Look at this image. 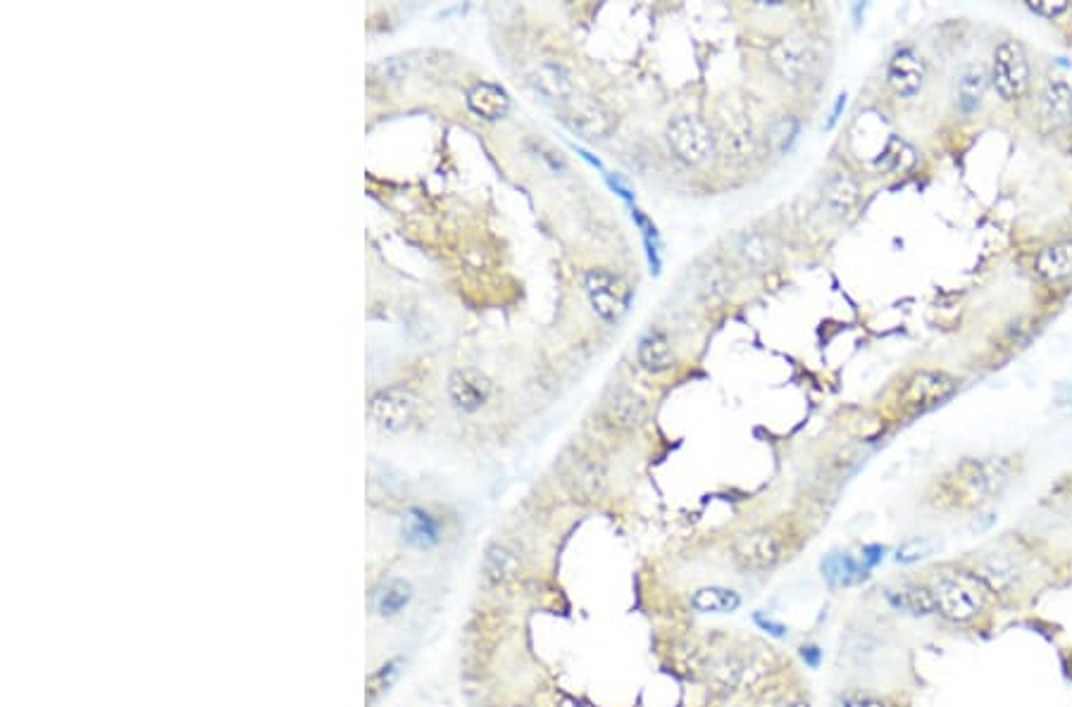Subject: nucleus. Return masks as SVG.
Here are the masks:
<instances>
[{"mask_svg": "<svg viewBox=\"0 0 1072 707\" xmlns=\"http://www.w3.org/2000/svg\"><path fill=\"white\" fill-rule=\"evenodd\" d=\"M565 484L579 503H594V500H598L603 493H606V486H608L606 467H603L598 460L589 458V455H577V458L567 465Z\"/></svg>", "mask_w": 1072, "mask_h": 707, "instance_id": "nucleus-11", "label": "nucleus"}, {"mask_svg": "<svg viewBox=\"0 0 1072 707\" xmlns=\"http://www.w3.org/2000/svg\"><path fill=\"white\" fill-rule=\"evenodd\" d=\"M734 560L751 572H765L782 560V538L770 529H753L739 534L732 543Z\"/></svg>", "mask_w": 1072, "mask_h": 707, "instance_id": "nucleus-8", "label": "nucleus"}, {"mask_svg": "<svg viewBox=\"0 0 1072 707\" xmlns=\"http://www.w3.org/2000/svg\"><path fill=\"white\" fill-rule=\"evenodd\" d=\"M822 574L832 586H851L865 577V572H860L858 562L851 555H830L827 560H822Z\"/></svg>", "mask_w": 1072, "mask_h": 707, "instance_id": "nucleus-29", "label": "nucleus"}, {"mask_svg": "<svg viewBox=\"0 0 1072 707\" xmlns=\"http://www.w3.org/2000/svg\"><path fill=\"white\" fill-rule=\"evenodd\" d=\"M1034 269H1037L1039 277L1051 281V284L1072 277V241L1056 243V246L1039 250L1037 260H1034Z\"/></svg>", "mask_w": 1072, "mask_h": 707, "instance_id": "nucleus-22", "label": "nucleus"}, {"mask_svg": "<svg viewBox=\"0 0 1072 707\" xmlns=\"http://www.w3.org/2000/svg\"><path fill=\"white\" fill-rule=\"evenodd\" d=\"M925 60L913 48H899L887 65V84L903 100L918 98L925 89Z\"/></svg>", "mask_w": 1072, "mask_h": 707, "instance_id": "nucleus-9", "label": "nucleus"}, {"mask_svg": "<svg viewBox=\"0 0 1072 707\" xmlns=\"http://www.w3.org/2000/svg\"><path fill=\"white\" fill-rule=\"evenodd\" d=\"M417 415V396L405 386H389L370 400V419L386 434H398Z\"/></svg>", "mask_w": 1072, "mask_h": 707, "instance_id": "nucleus-5", "label": "nucleus"}, {"mask_svg": "<svg viewBox=\"0 0 1072 707\" xmlns=\"http://www.w3.org/2000/svg\"><path fill=\"white\" fill-rule=\"evenodd\" d=\"M934 596H937V610L941 617H946L949 622H970L980 610V600L956 579H941L939 586L934 588Z\"/></svg>", "mask_w": 1072, "mask_h": 707, "instance_id": "nucleus-15", "label": "nucleus"}, {"mask_svg": "<svg viewBox=\"0 0 1072 707\" xmlns=\"http://www.w3.org/2000/svg\"><path fill=\"white\" fill-rule=\"evenodd\" d=\"M529 84L541 98L551 100V103H572L575 100V79L560 62H544V65L536 67Z\"/></svg>", "mask_w": 1072, "mask_h": 707, "instance_id": "nucleus-14", "label": "nucleus"}, {"mask_svg": "<svg viewBox=\"0 0 1072 707\" xmlns=\"http://www.w3.org/2000/svg\"><path fill=\"white\" fill-rule=\"evenodd\" d=\"M753 619H756V624H758V627H760V629H765V631H768V634H770V636H777V638L787 636V627H782V624L772 622V619H765L763 615H756V617H753Z\"/></svg>", "mask_w": 1072, "mask_h": 707, "instance_id": "nucleus-35", "label": "nucleus"}, {"mask_svg": "<svg viewBox=\"0 0 1072 707\" xmlns=\"http://www.w3.org/2000/svg\"><path fill=\"white\" fill-rule=\"evenodd\" d=\"M889 598L896 608L908 610L915 617H927L937 612V596H934V591H930L927 586H911L906 588V591H901L899 596L889 593Z\"/></svg>", "mask_w": 1072, "mask_h": 707, "instance_id": "nucleus-28", "label": "nucleus"}, {"mask_svg": "<svg viewBox=\"0 0 1072 707\" xmlns=\"http://www.w3.org/2000/svg\"><path fill=\"white\" fill-rule=\"evenodd\" d=\"M413 598V586L405 579H389L375 596V608L382 617H394L401 612Z\"/></svg>", "mask_w": 1072, "mask_h": 707, "instance_id": "nucleus-26", "label": "nucleus"}, {"mask_svg": "<svg viewBox=\"0 0 1072 707\" xmlns=\"http://www.w3.org/2000/svg\"><path fill=\"white\" fill-rule=\"evenodd\" d=\"M749 674V665L739 658H722L718 665L710 669V688L713 693L727 696V693L737 691V688L746 681Z\"/></svg>", "mask_w": 1072, "mask_h": 707, "instance_id": "nucleus-25", "label": "nucleus"}, {"mask_svg": "<svg viewBox=\"0 0 1072 707\" xmlns=\"http://www.w3.org/2000/svg\"><path fill=\"white\" fill-rule=\"evenodd\" d=\"M956 391V381H953L946 372H937V369H922L915 372L911 379L906 381V386L901 389L899 403L903 410L908 412H925L934 408V405L949 400Z\"/></svg>", "mask_w": 1072, "mask_h": 707, "instance_id": "nucleus-6", "label": "nucleus"}, {"mask_svg": "<svg viewBox=\"0 0 1072 707\" xmlns=\"http://www.w3.org/2000/svg\"><path fill=\"white\" fill-rule=\"evenodd\" d=\"M820 203L822 210H825L827 217H832V220L849 217L860 203L858 179L849 172H834L832 177L825 181V186H822Z\"/></svg>", "mask_w": 1072, "mask_h": 707, "instance_id": "nucleus-13", "label": "nucleus"}, {"mask_svg": "<svg viewBox=\"0 0 1072 707\" xmlns=\"http://www.w3.org/2000/svg\"><path fill=\"white\" fill-rule=\"evenodd\" d=\"M637 360L651 374H663L675 367V348H672L668 334L660 329L646 331L639 341Z\"/></svg>", "mask_w": 1072, "mask_h": 707, "instance_id": "nucleus-19", "label": "nucleus"}, {"mask_svg": "<svg viewBox=\"0 0 1072 707\" xmlns=\"http://www.w3.org/2000/svg\"><path fill=\"white\" fill-rule=\"evenodd\" d=\"M465 100L472 115H477L479 120H486V122L503 120V117L510 112L508 93L503 91L501 86L486 84V81H479V84L472 86V89L467 91Z\"/></svg>", "mask_w": 1072, "mask_h": 707, "instance_id": "nucleus-17", "label": "nucleus"}, {"mask_svg": "<svg viewBox=\"0 0 1072 707\" xmlns=\"http://www.w3.org/2000/svg\"><path fill=\"white\" fill-rule=\"evenodd\" d=\"M584 293L596 317L603 322H617L627 315L632 305V286L622 274L606 267H594L584 272Z\"/></svg>", "mask_w": 1072, "mask_h": 707, "instance_id": "nucleus-1", "label": "nucleus"}, {"mask_svg": "<svg viewBox=\"0 0 1072 707\" xmlns=\"http://www.w3.org/2000/svg\"><path fill=\"white\" fill-rule=\"evenodd\" d=\"M606 419L620 431H634L641 427L646 417V400L639 396L637 391L627 389V386H617L606 400Z\"/></svg>", "mask_w": 1072, "mask_h": 707, "instance_id": "nucleus-16", "label": "nucleus"}, {"mask_svg": "<svg viewBox=\"0 0 1072 707\" xmlns=\"http://www.w3.org/2000/svg\"><path fill=\"white\" fill-rule=\"evenodd\" d=\"M839 707H887L882 700L868 698V696H849L839 703Z\"/></svg>", "mask_w": 1072, "mask_h": 707, "instance_id": "nucleus-34", "label": "nucleus"}, {"mask_svg": "<svg viewBox=\"0 0 1072 707\" xmlns=\"http://www.w3.org/2000/svg\"><path fill=\"white\" fill-rule=\"evenodd\" d=\"M484 569H486V577L494 581V584H503V581L513 579L515 574L520 572V562H517V558L510 553L508 548L491 546L489 550H486Z\"/></svg>", "mask_w": 1072, "mask_h": 707, "instance_id": "nucleus-30", "label": "nucleus"}, {"mask_svg": "<svg viewBox=\"0 0 1072 707\" xmlns=\"http://www.w3.org/2000/svg\"><path fill=\"white\" fill-rule=\"evenodd\" d=\"M1070 155H1072V150H1070Z\"/></svg>", "mask_w": 1072, "mask_h": 707, "instance_id": "nucleus-39", "label": "nucleus"}, {"mask_svg": "<svg viewBox=\"0 0 1072 707\" xmlns=\"http://www.w3.org/2000/svg\"><path fill=\"white\" fill-rule=\"evenodd\" d=\"M958 477L980 496H999L1011 481V465L1003 458H968L958 467Z\"/></svg>", "mask_w": 1072, "mask_h": 707, "instance_id": "nucleus-10", "label": "nucleus"}, {"mask_svg": "<svg viewBox=\"0 0 1072 707\" xmlns=\"http://www.w3.org/2000/svg\"><path fill=\"white\" fill-rule=\"evenodd\" d=\"M982 579L987 581L994 591H1006V588L1015 584V569L1001 558L987 560L982 562Z\"/></svg>", "mask_w": 1072, "mask_h": 707, "instance_id": "nucleus-31", "label": "nucleus"}, {"mask_svg": "<svg viewBox=\"0 0 1072 707\" xmlns=\"http://www.w3.org/2000/svg\"><path fill=\"white\" fill-rule=\"evenodd\" d=\"M987 86H989V74L984 72L982 65L965 67V70L961 72V77H958V86H956V98H958V108H961V112H965V115H972V112L980 108L984 93H987Z\"/></svg>", "mask_w": 1072, "mask_h": 707, "instance_id": "nucleus-23", "label": "nucleus"}, {"mask_svg": "<svg viewBox=\"0 0 1072 707\" xmlns=\"http://www.w3.org/2000/svg\"><path fill=\"white\" fill-rule=\"evenodd\" d=\"M563 120L567 127H570V131H575L577 136L589 141L608 139L617 129L615 110L608 108V105L598 98L575 100V103L567 108Z\"/></svg>", "mask_w": 1072, "mask_h": 707, "instance_id": "nucleus-7", "label": "nucleus"}, {"mask_svg": "<svg viewBox=\"0 0 1072 707\" xmlns=\"http://www.w3.org/2000/svg\"><path fill=\"white\" fill-rule=\"evenodd\" d=\"M739 255L753 272H765L775 260V243L765 229L744 231L739 239Z\"/></svg>", "mask_w": 1072, "mask_h": 707, "instance_id": "nucleus-21", "label": "nucleus"}, {"mask_svg": "<svg viewBox=\"0 0 1072 707\" xmlns=\"http://www.w3.org/2000/svg\"><path fill=\"white\" fill-rule=\"evenodd\" d=\"M789 707H810V705L808 703H791Z\"/></svg>", "mask_w": 1072, "mask_h": 707, "instance_id": "nucleus-38", "label": "nucleus"}, {"mask_svg": "<svg viewBox=\"0 0 1072 707\" xmlns=\"http://www.w3.org/2000/svg\"><path fill=\"white\" fill-rule=\"evenodd\" d=\"M768 65L787 84H806L820 67V55L803 36H779L768 46Z\"/></svg>", "mask_w": 1072, "mask_h": 707, "instance_id": "nucleus-4", "label": "nucleus"}, {"mask_svg": "<svg viewBox=\"0 0 1072 707\" xmlns=\"http://www.w3.org/2000/svg\"><path fill=\"white\" fill-rule=\"evenodd\" d=\"M799 131H801L799 117L789 115V112H784V115H777L775 120L768 124L765 139H768V146L772 148V153L782 155V153H787L791 146H794V141H796V136H799Z\"/></svg>", "mask_w": 1072, "mask_h": 707, "instance_id": "nucleus-27", "label": "nucleus"}, {"mask_svg": "<svg viewBox=\"0 0 1072 707\" xmlns=\"http://www.w3.org/2000/svg\"><path fill=\"white\" fill-rule=\"evenodd\" d=\"M401 536L408 546H413L417 550H427L439 543L441 527H439V522H436V517L429 515V512L413 508L405 512L403 524H401Z\"/></svg>", "mask_w": 1072, "mask_h": 707, "instance_id": "nucleus-20", "label": "nucleus"}, {"mask_svg": "<svg viewBox=\"0 0 1072 707\" xmlns=\"http://www.w3.org/2000/svg\"><path fill=\"white\" fill-rule=\"evenodd\" d=\"M882 555H884V548H882V546H872V548H865V555H863L865 565H868V567H872V565H877V562H880V560H882Z\"/></svg>", "mask_w": 1072, "mask_h": 707, "instance_id": "nucleus-37", "label": "nucleus"}, {"mask_svg": "<svg viewBox=\"0 0 1072 707\" xmlns=\"http://www.w3.org/2000/svg\"><path fill=\"white\" fill-rule=\"evenodd\" d=\"M934 548L937 546H934V541H930V538H911V541L901 543L894 558L899 565H913V562L930 558V555L934 553Z\"/></svg>", "mask_w": 1072, "mask_h": 707, "instance_id": "nucleus-32", "label": "nucleus"}, {"mask_svg": "<svg viewBox=\"0 0 1072 707\" xmlns=\"http://www.w3.org/2000/svg\"><path fill=\"white\" fill-rule=\"evenodd\" d=\"M665 141L672 155L687 167H701L715 153V134L706 120L696 115H677L668 122Z\"/></svg>", "mask_w": 1072, "mask_h": 707, "instance_id": "nucleus-3", "label": "nucleus"}, {"mask_svg": "<svg viewBox=\"0 0 1072 707\" xmlns=\"http://www.w3.org/2000/svg\"><path fill=\"white\" fill-rule=\"evenodd\" d=\"M801 658H803V662H806V665L818 667L822 653H820L818 646H803L801 648Z\"/></svg>", "mask_w": 1072, "mask_h": 707, "instance_id": "nucleus-36", "label": "nucleus"}, {"mask_svg": "<svg viewBox=\"0 0 1072 707\" xmlns=\"http://www.w3.org/2000/svg\"><path fill=\"white\" fill-rule=\"evenodd\" d=\"M989 81L1003 103H1013L1025 96L1032 81V67L1025 48L1018 41L1006 39L996 46Z\"/></svg>", "mask_w": 1072, "mask_h": 707, "instance_id": "nucleus-2", "label": "nucleus"}, {"mask_svg": "<svg viewBox=\"0 0 1072 707\" xmlns=\"http://www.w3.org/2000/svg\"><path fill=\"white\" fill-rule=\"evenodd\" d=\"M1027 10H1032L1034 15H1042V17H1049V20H1053V17L1063 15V12L1070 10V3L1068 0H1027Z\"/></svg>", "mask_w": 1072, "mask_h": 707, "instance_id": "nucleus-33", "label": "nucleus"}, {"mask_svg": "<svg viewBox=\"0 0 1072 707\" xmlns=\"http://www.w3.org/2000/svg\"><path fill=\"white\" fill-rule=\"evenodd\" d=\"M1039 112H1042V120L1053 129L1072 124V89L1063 79L1046 81L1042 100H1039Z\"/></svg>", "mask_w": 1072, "mask_h": 707, "instance_id": "nucleus-18", "label": "nucleus"}, {"mask_svg": "<svg viewBox=\"0 0 1072 707\" xmlns=\"http://www.w3.org/2000/svg\"><path fill=\"white\" fill-rule=\"evenodd\" d=\"M448 398L453 400L458 410L463 412H475L491 396V381L484 377L477 369L463 367L448 377Z\"/></svg>", "mask_w": 1072, "mask_h": 707, "instance_id": "nucleus-12", "label": "nucleus"}, {"mask_svg": "<svg viewBox=\"0 0 1072 707\" xmlns=\"http://www.w3.org/2000/svg\"><path fill=\"white\" fill-rule=\"evenodd\" d=\"M741 605V598L737 591L732 588H720V586H706L698 588L691 596V608L701 615H727L734 612Z\"/></svg>", "mask_w": 1072, "mask_h": 707, "instance_id": "nucleus-24", "label": "nucleus"}]
</instances>
